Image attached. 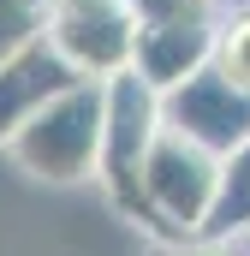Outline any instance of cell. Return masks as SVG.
<instances>
[{"label":"cell","instance_id":"cell-6","mask_svg":"<svg viewBox=\"0 0 250 256\" xmlns=\"http://www.w3.org/2000/svg\"><path fill=\"white\" fill-rule=\"evenodd\" d=\"M66 84H78V72H72L48 42H30L24 54H12V60L0 66V149L30 126Z\"/></svg>","mask_w":250,"mask_h":256},{"label":"cell","instance_id":"cell-4","mask_svg":"<svg viewBox=\"0 0 250 256\" xmlns=\"http://www.w3.org/2000/svg\"><path fill=\"white\" fill-rule=\"evenodd\" d=\"M42 42L78 78H120L137 54V18L125 0H42Z\"/></svg>","mask_w":250,"mask_h":256},{"label":"cell","instance_id":"cell-5","mask_svg":"<svg viewBox=\"0 0 250 256\" xmlns=\"http://www.w3.org/2000/svg\"><path fill=\"white\" fill-rule=\"evenodd\" d=\"M161 126L190 137V143H202L208 155H232L238 143H250V84L226 78L208 60L185 84L161 90Z\"/></svg>","mask_w":250,"mask_h":256},{"label":"cell","instance_id":"cell-8","mask_svg":"<svg viewBox=\"0 0 250 256\" xmlns=\"http://www.w3.org/2000/svg\"><path fill=\"white\" fill-rule=\"evenodd\" d=\"M202 238H220V244L250 238V143L220 155V185H214V208L202 220Z\"/></svg>","mask_w":250,"mask_h":256},{"label":"cell","instance_id":"cell-11","mask_svg":"<svg viewBox=\"0 0 250 256\" xmlns=\"http://www.w3.org/2000/svg\"><path fill=\"white\" fill-rule=\"evenodd\" d=\"M137 30H155V24H202V18H220L214 0H125Z\"/></svg>","mask_w":250,"mask_h":256},{"label":"cell","instance_id":"cell-1","mask_svg":"<svg viewBox=\"0 0 250 256\" xmlns=\"http://www.w3.org/2000/svg\"><path fill=\"white\" fill-rule=\"evenodd\" d=\"M102 120H108V84L78 78V84H66L60 96L6 143V155H12L30 179H48V185L96 179V161H102Z\"/></svg>","mask_w":250,"mask_h":256},{"label":"cell","instance_id":"cell-9","mask_svg":"<svg viewBox=\"0 0 250 256\" xmlns=\"http://www.w3.org/2000/svg\"><path fill=\"white\" fill-rule=\"evenodd\" d=\"M214 66L226 78L250 84V6L244 12H220V30H214Z\"/></svg>","mask_w":250,"mask_h":256},{"label":"cell","instance_id":"cell-7","mask_svg":"<svg viewBox=\"0 0 250 256\" xmlns=\"http://www.w3.org/2000/svg\"><path fill=\"white\" fill-rule=\"evenodd\" d=\"M214 30L220 18H202V24H155V30H137V54L131 72L149 84V90H173L185 84L190 72L214 60Z\"/></svg>","mask_w":250,"mask_h":256},{"label":"cell","instance_id":"cell-3","mask_svg":"<svg viewBox=\"0 0 250 256\" xmlns=\"http://www.w3.org/2000/svg\"><path fill=\"white\" fill-rule=\"evenodd\" d=\"M161 131V90H149L137 72L108 78V120H102V161H96V179L102 191L114 196L131 226H143V161H149V143Z\"/></svg>","mask_w":250,"mask_h":256},{"label":"cell","instance_id":"cell-2","mask_svg":"<svg viewBox=\"0 0 250 256\" xmlns=\"http://www.w3.org/2000/svg\"><path fill=\"white\" fill-rule=\"evenodd\" d=\"M214 185H220V155H208L202 143H190L179 131H155L149 161H143V232L179 244V238H202V220L214 208Z\"/></svg>","mask_w":250,"mask_h":256},{"label":"cell","instance_id":"cell-13","mask_svg":"<svg viewBox=\"0 0 250 256\" xmlns=\"http://www.w3.org/2000/svg\"><path fill=\"white\" fill-rule=\"evenodd\" d=\"M214 6H220V12H244L250 0H214Z\"/></svg>","mask_w":250,"mask_h":256},{"label":"cell","instance_id":"cell-10","mask_svg":"<svg viewBox=\"0 0 250 256\" xmlns=\"http://www.w3.org/2000/svg\"><path fill=\"white\" fill-rule=\"evenodd\" d=\"M42 42V0H0V66Z\"/></svg>","mask_w":250,"mask_h":256},{"label":"cell","instance_id":"cell-12","mask_svg":"<svg viewBox=\"0 0 250 256\" xmlns=\"http://www.w3.org/2000/svg\"><path fill=\"white\" fill-rule=\"evenodd\" d=\"M167 256H244V250L220 244V238H179V244H167Z\"/></svg>","mask_w":250,"mask_h":256}]
</instances>
